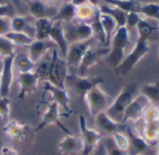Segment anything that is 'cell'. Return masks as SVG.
<instances>
[{"label":"cell","instance_id":"816d5d0a","mask_svg":"<svg viewBox=\"0 0 159 155\" xmlns=\"http://www.w3.org/2000/svg\"><path fill=\"white\" fill-rule=\"evenodd\" d=\"M2 68H3V58L0 56V74H1Z\"/></svg>","mask_w":159,"mask_h":155},{"label":"cell","instance_id":"db71d44e","mask_svg":"<svg viewBox=\"0 0 159 155\" xmlns=\"http://www.w3.org/2000/svg\"><path fill=\"white\" fill-rule=\"evenodd\" d=\"M157 30H158V32H159V24H158V26H157Z\"/></svg>","mask_w":159,"mask_h":155},{"label":"cell","instance_id":"5bb4252c","mask_svg":"<svg viewBox=\"0 0 159 155\" xmlns=\"http://www.w3.org/2000/svg\"><path fill=\"white\" fill-rule=\"evenodd\" d=\"M39 77L34 73V71L29 73L19 74L18 76V85H19V93L18 98L25 99L27 95L35 93L38 89V85L39 82Z\"/></svg>","mask_w":159,"mask_h":155},{"label":"cell","instance_id":"277c9868","mask_svg":"<svg viewBox=\"0 0 159 155\" xmlns=\"http://www.w3.org/2000/svg\"><path fill=\"white\" fill-rule=\"evenodd\" d=\"M150 51V44L149 40H146L144 38H137V41L131 50V51L125 56V59L123 62L119 64L118 67H116V71L118 74L122 76L127 75L137 64L138 63L148 54Z\"/></svg>","mask_w":159,"mask_h":155},{"label":"cell","instance_id":"7bdbcfd3","mask_svg":"<svg viewBox=\"0 0 159 155\" xmlns=\"http://www.w3.org/2000/svg\"><path fill=\"white\" fill-rule=\"evenodd\" d=\"M105 148H106V155H128L127 151L122 150L119 148H117L111 138H108L105 144Z\"/></svg>","mask_w":159,"mask_h":155},{"label":"cell","instance_id":"1f68e13d","mask_svg":"<svg viewBox=\"0 0 159 155\" xmlns=\"http://www.w3.org/2000/svg\"><path fill=\"white\" fill-rule=\"evenodd\" d=\"M14 46H29L33 41L34 38L30 37L26 33L24 32H13L10 31L5 36Z\"/></svg>","mask_w":159,"mask_h":155},{"label":"cell","instance_id":"4fadbf2b","mask_svg":"<svg viewBox=\"0 0 159 155\" xmlns=\"http://www.w3.org/2000/svg\"><path fill=\"white\" fill-rule=\"evenodd\" d=\"M14 55L3 58V68L0 74V96H9L14 78Z\"/></svg>","mask_w":159,"mask_h":155},{"label":"cell","instance_id":"52a82bcc","mask_svg":"<svg viewBox=\"0 0 159 155\" xmlns=\"http://www.w3.org/2000/svg\"><path fill=\"white\" fill-rule=\"evenodd\" d=\"M67 82L72 86L74 92L80 97L84 99V97L89 91H91L93 88L104 83L105 80L100 77L88 78L86 76H79L77 74L76 75L69 74L68 78H67Z\"/></svg>","mask_w":159,"mask_h":155},{"label":"cell","instance_id":"f1b7e54d","mask_svg":"<svg viewBox=\"0 0 159 155\" xmlns=\"http://www.w3.org/2000/svg\"><path fill=\"white\" fill-rule=\"evenodd\" d=\"M99 11L102 13L110 15L116 22L117 28L125 26L126 13L125 11H123L122 10H120L116 7H113V6H110V5H102L99 8Z\"/></svg>","mask_w":159,"mask_h":155},{"label":"cell","instance_id":"cb8c5ba5","mask_svg":"<svg viewBox=\"0 0 159 155\" xmlns=\"http://www.w3.org/2000/svg\"><path fill=\"white\" fill-rule=\"evenodd\" d=\"M98 11H99L98 7L86 2L84 4L76 7L75 19L78 20L79 22L89 24Z\"/></svg>","mask_w":159,"mask_h":155},{"label":"cell","instance_id":"9a60e30c","mask_svg":"<svg viewBox=\"0 0 159 155\" xmlns=\"http://www.w3.org/2000/svg\"><path fill=\"white\" fill-rule=\"evenodd\" d=\"M44 91L49 93L51 95V101L55 102L60 108H62L66 112L70 113V97L67 93V89H62L58 88L52 84H51L49 82H44Z\"/></svg>","mask_w":159,"mask_h":155},{"label":"cell","instance_id":"b9f144b4","mask_svg":"<svg viewBox=\"0 0 159 155\" xmlns=\"http://www.w3.org/2000/svg\"><path fill=\"white\" fill-rule=\"evenodd\" d=\"M16 8L11 3H0V17L11 19L16 16Z\"/></svg>","mask_w":159,"mask_h":155},{"label":"cell","instance_id":"7dc6e473","mask_svg":"<svg viewBox=\"0 0 159 155\" xmlns=\"http://www.w3.org/2000/svg\"><path fill=\"white\" fill-rule=\"evenodd\" d=\"M63 1H64V0H45V2L50 7H52V8H55V9L60 7L63 4Z\"/></svg>","mask_w":159,"mask_h":155},{"label":"cell","instance_id":"bcb514c9","mask_svg":"<svg viewBox=\"0 0 159 155\" xmlns=\"http://www.w3.org/2000/svg\"><path fill=\"white\" fill-rule=\"evenodd\" d=\"M0 155H19L18 151L10 146H0Z\"/></svg>","mask_w":159,"mask_h":155},{"label":"cell","instance_id":"f546056e","mask_svg":"<svg viewBox=\"0 0 159 155\" xmlns=\"http://www.w3.org/2000/svg\"><path fill=\"white\" fill-rule=\"evenodd\" d=\"M141 95L147 98L150 105L159 108V82L143 85L141 87Z\"/></svg>","mask_w":159,"mask_h":155},{"label":"cell","instance_id":"3957f363","mask_svg":"<svg viewBox=\"0 0 159 155\" xmlns=\"http://www.w3.org/2000/svg\"><path fill=\"white\" fill-rule=\"evenodd\" d=\"M68 75V64L66 59L59 55L56 49H53L52 55L50 60V68L47 82L58 88L65 89L66 88Z\"/></svg>","mask_w":159,"mask_h":155},{"label":"cell","instance_id":"9c48e42d","mask_svg":"<svg viewBox=\"0 0 159 155\" xmlns=\"http://www.w3.org/2000/svg\"><path fill=\"white\" fill-rule=\"evenodd\" d=\"M64 32L68 44L74 42L89 41V39L94 37L91 25L87 23L82 22L68 25L66 29L64 28Z\"/></svg>","mask_w":159,"mask_h":155},{"label":"cell","instance_id":"681fc988","mask_svg":"<svg viewBox=\"0 0 159 155\" xmlns=\"http://www.w3.org/2000/svg\"><path fill=\"white\" fill-rule=\"evenodd\" d=\"M11 2L16 8V10H20V0H11Z\"/></svg>","mask_w":159,"mask_h":155},{"label":"cell","instance_id":"11a10c76","mask_svg":"<svg viewBox=\"0 0 159 155\" xmlns=\"http://www.w3.org/2000/svg\"><path fill=\"white\" fill-rule=\"evenodd\" d=\"M25 1H31V0H25Z\"/></svg>","mask_w":159,"mask_h":155},{"label":"cell","instance_id":"836d02e7","mask_svg":"<svg viewBox=\"0 0 159 155\" xmlns=\"http://www.w3.org/2000/svg\"><path fill=\"white\" fill-rule=\"evenodd\" d=\"M136 28L138 31V37L144 38L146 40H149L150 38L152 37V35L153 34V32L155 30H157V28L152 26L148 21L143 20L141 18H140L139 22L138 23Z\"/></svg>","mask_w":159,"mask_h":155},{"label":"cell","instance_id":"484cf974","mask_svg":"<svg viewBox=\"0 0 159 155\" xmlns=\"http://www.w3.org/2000/svg\"><path fill=\"white\" fill-rule=\"evenodd\" d=\"M107 5L116 7L125 13L140 14L141 3L139 0H104Z\"/></svg>","mask_w":159,"mask_h":155},{"label":"cell","instance_id":"f907efd6","mask_svg":"<svg viewBox=\"0 0 159 155\" xmlns=\"http://www.w3.org/2000/svg\"><path fill=\"white\" fill-rule=\"evenodd\" d=\"M86 2H88V3H90V4L94 5V6L98 7V0H86Z\"/></svg>","mask_w":159,"mask_h":155},{"label":"cell","instance_id":"d4e9b609","mask_svg":"<svg viewBox=\"0 0 159 155\" xmlns=\"http://www.w3.org/2000/svg\"><path fill=\"white\" fill-rule=\"evenodd\" d=\"M53 22L51 18L37 19L34 26V38L38 40H47L52 27Z\"/></svg>","mask_w":159,"mask_h":155},{"label":"cell","instance_id":"ee69618b","mask_svg":"<svg viewBox=\"0 0 159 155\" xmlns=\"http://www.w3.org/2000/svg\"><path fill=\"white\" fill-rule=\"evenodd\" d=\"M139 20H140L139 14H138V13H126L125 26L127 27V29L132 28V27H136L138 23L139 22Z\"/></svg>","mask_w":159,"mask_h":155},{"label":"cell","instance_id":"e0dca14e","mask_svg":"<svg viewBox=\"0 0 159 155\" xmlns=\"http://www.w3.org/2000/svg\"><path fill=\"white\" fill-rule=\"evenodd\" d=\"M91 47L89 41H83V42H74L68 45L67 52L66 54V61L68 66H79L82 62V59L88 50Z\"/></svg>","mask_w":159,"mask_h":155},{"label":"cell","instance_id":"74e56055","mask_svg":"<svg viewBox=\"0 0 159 155\" xmlns=\"http://www.w3.org/2000/svg\"><path fill=\"white\" fill-rule=\"evenodd\" d=\"M140 120L143 122H151L159 120V108L152 105H148L145 108Z\"/></svg>","mask_w":159,"mask_h":155},{"label":"cell","instance_id":"f35d334b","mask_svg":"<svg viewBox=\"0 0 159 155\" xmlns=\"http://www.w3.org/2000/svg\"><path fill=\"white\" fill-rule=\"evenodd\" d=\"M49 68H50V61H40L36 64L35 69L33 71L39 77V81L46 82L48 79Z\"/></svg>","mask_w":159,"mask_h":155},{"label":"cell","instance_id":"8d00e7d4","mask_svg":"<svg viewBox=\"0 0 159 155\" xmlns=\"http://www.w3.org/2000/svg\"><path fill=\"white\" fill-rule=\"evenodd\" d=\"M111 138L117 148H119L122 150L128 151V149L130 148L129 147L130 144H129V139L125 134L119 131V132L114 133L112 135H111Z\"/></svg>","mask_w":159,"mask_h":155},{"label":"cell","instance_id":"9f6ffc18","mask_svg":"<svg viewBox=\"0 0 159 155\" xmlns=\"http://www.w3.org/2000/svg\"><path fill=\"white\" fill-rule=\"evenodd\" d=\"M137 155H145V154H137Z\"/></svg>","mask_w":159,"mask_h":155},{"label":"cell","instance_id":"8992f818","mask_svg":"<svg viewBox=\"0 0 159 155\" xmlns=\"http://www.w3.org/2000/svg\"><path fill=\"white\" fill-rule=\"evenodd\" d=\"M84 99L86 102L89 113L94 117L101 112H105L111 104L110 95L106 94L99 86H97L89 91Z\"/></svg>","mask_w":159,"mask_h":155},{"label":"cell","instance_id":"30bf717a","mask_svg":"<svg viewBox=\"0 0 159 155\" xmlns=\"http://www.w3.org/2000/svg\"><path fill=\"white\" fill-rule=\"evenodd\" d=\"M2 131L11 142L14 144H22L28 137L29 127L25 123L11 120L7 122V123L3 126Z\"/></svg>","mask_w":159,"mask_h":155},{"label":"cell","instance_id":"60d3db41","mask_svg":"<svg viewBox=\"0 0 159 155\" xmlns=\"http://www.w3.org/2000/svg\"><path fill=\"white\" fill-rule=\"evenodd\" d=\"M11 99L9 96H0V119L8 122L11 114Z\"/></svg>","mask_w":159,"mask_h":155},{"label":"cell","instance_id":"2e32d148","mask_svg":"<svg viewBox=\"0 0 159 155\" xmlns=\"http://www.w3.org/2000/svg\"><path fill=\"white\" fill-rule=\"evenodd\" d=\"M109 52V50H99V49H94L92 47H89L88 50L85 51L82 62L78 66V74L79 76H85L86 72L94 66L103 56H106Z\"/></svg>","mask_w":159,"mask_h":155},{"label":"cell","instance_id":"d590c367","mask_svg":"<svg viewBox=\"0 0 159 155\" xmlns=\"http://www.w3.org/2000/svg\"><path fill=\"white\" fill-rule=\"evenodd\" d=\"M15 54V46L5 37L0 36V56L2 58Z\"/></svg>","mask_w":159,"mask_h":155},{"label":"cell","instance_id":"e575fe53","mask_svg":"<svg viewBox=\"0 0 159 155\" xmlns=\"http://www.w3.org/2000/svg\"><path fill=\"white\" fill-rule=\"evenodd\" d=\"M140 14L159 22V3H148L141 5Z\"/></svg>","mask_w":159,"mask_h":155},{"label":"cell","instance_id":"d6a6232c","mask_svg":"<svg viewBox=\"0 0 159 155\" xmlns=\"http://www.w3.org/2000/svg\"><path fill=\"white\" fill-rule=\"evenodd\" d=\"M99 14H100V11L97 13V15L93 18V20L89 23V24L92 27L94 37L97 38V39L99 41V43L101 45L107 46L106 35H105L104 29H103V27L101 25V23H100V20H99Z\"/></svg>","mask_w":159,"mask_h":155},{"label":"cell","instance_id":"4316f807","mask_svg":"<svg viewBox=\"0 0 159 155\" xmlns=\"http://www.w3.org/2000/svg\"><path fill=\"white\" fill-rule=\"evenodd\" d=\"M13 66L17 69L19 74H24L32 72L35 69L36 64L30 59L27 53L18 52L14 54Z\"/></svg>","mask_w":159,"mask_h":155},{"label":"cell","instance_id":"5b68a950","mask_svg":"<svg viewBox=\"0 0 159 155\" xmlns=\"http://www.w3.org/2000/svg\"><path fill=\"white\" fill-rule=\"evenodd\" d=\"M79 128L81 133V142H82V154L83 155H92L97 149L99 142L102 138V135L87 124L86 118L80 114L79 116Z\"/></svg>","mask_w":159,"mask_h":155},{"label":"cell","instance_id":"c3c4849f","mask_svg":"<svg viewBox=\"0 0 159 155\" xmlns=\"http://www.w3.org/2000/svg\"><path fill=\"white\" fill-rule=\"evenodd\" d=\"M70 3H72L75 7H78L80 5H82V4L86 3V0H71Z\"/></svg>","mask_w":159,"mask_h":155},{"label":"cell","instance_id":"7a4b0ae2","mask_svg":"<svg viewBox=\"0 0 159 155\" xmlns=\"http://www.w3.org/2000/svg\"><path fill=\"white\" fill-rule=\"evenodd\" d=\"M138 91L137 84H130L122 89L118 95L111 101V104L105 111L112 120L122 123V120L125 114V111L131 101L135 98Z\"/></svg>","mask_w":159,"mask_h":155},{"label":"cell","instance_id":"83f0119b","mask_svg":"<svg viewBox=\"0 0 159 155\" xmlns=\"http://www.w3.org/2000/svg\"><path fill=\"white\" fill-rule=\"evenodd\" d=\"M75 13H76V7L72 3L68 2L60 6L59 10H57L56 14L53 16L52 21L69 23L75 20Z\"/></svg>","mask_w":159,"mask_h":155},{"label":"cell","instance_id":"4dcf8cb0","mask_svg":"<svg viewBox=\"0 0 159 155\" xmlns=\"http://www.w3.org/2000/svg\"><path fill=\"white\" fill-rule=\"evenodd\" d=\"M99 20H100L101 25H102L104 32H105V35H106L107 46H109L111 39V37L117 29L116 22L110 15L102 13V12H100V14H99Z\"/></svg>","mask_w":159,"mask_h":155},{"label":"cell","instance_id":"8fae6325","mask_svg":"<svg viewBox=\"0 0 159 155\" xmlns=\"http://www.w3.org/2000/svg\"><path fill=\"white\" fill-rule=\"evenodd\" d=\"M148 105H150V103L144 95H142L141 94L136 95L125 111L122 120V124H125L127 122H136L140 120L142 113Z\"/></svg>","mask_w":159,"mask_h":155},{"label":"cell","instance_id":"f6af8a7d","mask_svg":"<svg viewBox=\"0 0 159 155\" xmlns=\"http://www.w3.org/2000/svg\"><path fill=\"white\" fill-rule=\"evenodd\" d=\"M11 31V19L0 17V36H6Z\"/></svg>","mask_w":159,"mask_h":155},{"label":"cell","instance_id":"44dd1931","mask_svg":"<svg viewBox=\"0 0 159 155\" xmlns=\"http://www.w3.org/2000/svg\"><path fill=\"white\" fill-rule=\"evenodd\" d=\"M96 124L98 128V132L106 134L107 135H112L114 133L119 132V127L122 123H119L112 120L106 112H101L95 116Z\"/></svg>","mask_w":159,"mask_h":155},{"label":"cell","instance_id":"f5cc1de1","mask_svg":"<svg viewBox=\"0 0 159 155\" xmlns=\"http://www.w3.org/2000/svg\"><path fill=\"white\" fill-rule=\"evenodd\" d=\"M156 146H157V152H156V155H159V139L156 143Z\"/></svg>","mask_w":159,"mask_h":155},{"label":"cell","instance_id":"ba28073f","mask_svg":"<svg viewBox=\"0 0 159 155\" xmlns=\"http://www.w3.org/2000/svg\"><path fill=\"white\" fill-rule=\"evenodd\" d=\"M60 107L53 101H50L47 103V108L44 111L40 122L38 124L36 129L34 130L35 133L44 129L46 126L50 124H54L56 125L61 131H63L66 135H70L72 134L68 128H66L60 121V117L62 116L60 114Z\"/></svg>","mask_w":159,"mask_h":155},{"label":"cell","instance_id":"7402d4cb","mask_svg":"<svg viewBox=\"0 0 159 155\" xmlns=\"http://www.w3.org/2000/svg\"><path fill=\"white\" fill-rule=\"evenodd\" d=\"M55 45L49 39L47 40H38L34 39V41L28 46V55L30 59L35 63H39L41 57L51 49H53Z\"/></svg>","mask_w":159,"mask_h":155},{"label":"cell","instance_id":"603a6c76","mask_svg":"<svg viewBox=\"0 0 159 155\" xmlns=\"http://www.w3.org/2000/svg\"><path fill=\"white\" fill-rule=\"evenodd\" d=\"M125 132H126V135L129 139V144H130L129 147H131L134 150L133 155L145 154V152L149 147V145L146 143V141L135 130H133L129 126L125 127Z\"/></svg>","mask_w":159,"mask_h":155},{"label":"cell","instance_id":"ab89813d","mask_svg":"<svg viewBox=\"0 0 159 155\" xmlns=\"http://www.w3.org/2000/svg\"><path fill=\"white\" fill-rule=\"evenodd\" d=\"M27 27V21L25 17L16 15L11 19V31L25 33V29Z\"/></svg>","mask_w":159,"mask_h":155},{"label":"cell","instance_id":"7c38bea8","mask_svg":"<svg viewBox=\"0 0 159 155\" xmlns=\"http://www.w3.org/2000/svg\"><path fill=\"white\" fill-rule=\"evenodd\" d=\"M134 124V130L148 145H156L159 139V120L151 122H143L141 120H139Z\"/></svg>","mask_w":159,"mask_h":155},{"label":"cell","instance_id":"ac0fdd59","mask_svg":"<svg viewBox=\"0 0 159 155\" xmlns=\"http://www.w3.org/2000/svg\"><path fill=\"white\" fill-rule=\"evenodd\" d=\"M49 39L59 49V51L63 54V57L65 58L67 52L69 44L65 37L64 27L61 22H53L52 27L49 36Z\"/></svg>","mask_w":159,"mask_h":155},{"label":"cell","instance_id":"d6986e66","mask_svg":"<svg viewBox=\"0 0 159 155\" xmlns=\"http://www.w3.org/2000/svg\"><path fill=\"white\" fill-rule=\"evenodd\" d=\"M28 3L30 14L36 18H51L52 19L53 16L56 14L57 10L55 8L50 7L46 2L42 0H31V1H25Z\"/></svg>","mask_w":159,"mask_h":155},{"label":"cell","instance_id":"6f0895ef","mask_svg":"<svg viewBox=\"0 0 159 155\" xmlns=\"http://www.w3.org/2000/svg\"><path fill=\"white\" fill-rule=\"evenodd\" d=\"M158 58H159V52H158Z\"/></svg>","mask_w":159,"mask_h":155},{"label":"cell","instance_id":"ffe728a7","mask_svg":"<svg viewBox=\"0 0 159 155\" xmlns=\"http://www.w3.org/2000/svg\"><path fill=\"white\" fill-rule=\"evenodd\" d=\"M58 150L61 155H74L82 150L81 139L73 134L66 135L58 143Z\"/></svg>","mask_w":159,"mask_h":155},{"label":"cell","instance_id":"6da1fadb","mask_svg":"<svg viewBox=\"0 0 159 155\" xmlns=\"http://www.w3.org/2000/svg\"><path fill=\"white\" fill-rule=\"evenodd\" d=\"M129 31L126 26L116 29L111 39V49L106 55V62L111 67H118L125 59V51L129 45Z\"/></svg>","mask_w":159,"mask_h":155}]
</instances>
